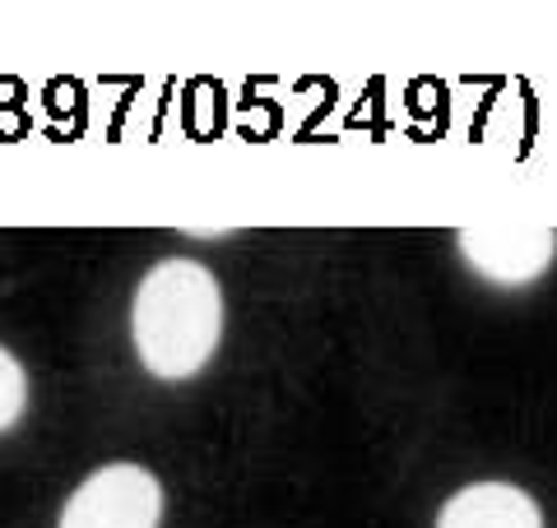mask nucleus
<instances>
[{
  "instance_id": "obj_5",
  "label": "nucleus",
  "mask_w": 557,
  "mask_h": 528,
  "mask_svg": "<svg viewBox=\"0 0 557 528\" xmlns=\"http://www.w3.org/2000/svg\"><path fill=\"white\" fill-rule=\"evenodd\" d=\"M28 408V376L20 357H10L5 348H0V431H10L14 422L24 417Z\"/></svg>"
},
{
  "instance_id": "obj_3",
  "label": "nucleus",
  "mask_w": 557,
  "mask_h": 528,
  "mask_svg": "<svg viewBox=\"0 0 557 528\" xmlns=\"http://www.w3.org/2000/svg\"><path fill=\"white\" fill-rule=\"evenodd\" d=\"M460 251L487 284L520 288L534 284L557 255V232L539 218H487L460 232Z\"/></svg>"
},
{
  "instance_id": "obj_2",
  "label": "nucleus",
  "mask_w": 557,
  "mask_h": 528,
  "mask_svg": "<svg viewBox=\"0 0 557 528\" xmlns=\"http://www.w3.org/2000/svg\"><path fill=\"white\" fill-rule=\"evenodd\" d=\"M163 487L139 464H108L61 510V528H159Z\"/></svg>"
},
{
  "instance_id": "obj_4",
  "label": "nucleus",
  "mask_w": 557,
  "mask_h": 528,
  "mask_svg": "<svg viewBox=\"0 0 557 528\" xmlns=\"http://www.w3.org/2000/svg\"><path fill=\"white\" fill-rule=\"evenodd\" d=\"M437 528H544V515L530 491L511 482H474L442 505Z\"/></svg>"
},
{
  "instance_id": "obj_1",
  "label": "nucleus",
  "mask_w": 557,
  "mask_h": 528,
  "mask_svg": "<svg viewBox=\"0 0 557 528\" xmlns=\"http://www.w3.org/2000/svg\"><path fill=\"white\" fill-rule=\"evenodd\" d=\"M131 339L149 376L190 380L223 339V297L196 260H163L145 274L131 306Z\"/></svg>"
}]
</instances>
